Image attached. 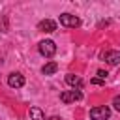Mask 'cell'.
I'll list each match as a JSON object with an SVG mask.
<instances>
[{
    "mask_svg": "<svg viewBox=\"0 0 120 120\" xmlns=\"http://www.w3.org/2000/svg\"><path fill=\"white\" fill-rule=\"evenodd\" d=\"M38 30H39V32H47V34H51V32L56 30V22L51 21V19H43V21H39Z\"/></svg>",
    "mask_w": 120,
    "mask_h": 120,
    "instance_id": "obj_7",
    "label": "cell"
},
{
    "mask_svg": "<svg viewBox=\"0 0 120 120\" xmlns=\"http://www.w3.org/2000/svg\"><path fill=\"white\" fill-rule=\"evenodd\" d=\"M56 69H58V64H56V62H47V64L41 68V73H43V75H52V73H56Z\"/></svg>",
    "mask_w": 120,
    "mask_h": 120,
    "instance_id": "obj_9",
    "label": "cell"
},
{
    "mask_svg": "<svg viewBox=\"0 0 120 120\" xmlns=\"http://www.w3.org/2000/svg\"><path fill=\"white\" fill-rule=\"evenodd\" d=\"M112 105H114V109L120 112V96H116V98L112 99Z\"/></svg>",
    "mask_w": 120,
    "mask_h": 120,
    "instance_id": "obj_12",
    "label": "cell"
},
{
    "mask_svg": "<svg viewBox=\"0 0 120 120\" xmlns=\"http://www.w3.org/2000/svg\"><path fill=\"white\" fill-rule=\"evenodd\" d=\"M0 30H2V32H8V30H9V26H8V17H2V19H0Z\"/></svg>",
    "mask_w": 120,
    "mask_h": 120,
    "instance_id": "obj_11",
    "label": "cell"
},
{
    "mask_svg": "<svg viewBox=\"0 0 120 120\" xmlns=\"http://www.w3.org/2000/svg\"><path fill=\"white\" fill-rule=\"evenodd\" d=\"M90 82H92V84H103L105 81H103V79H99V77H94V79H92Z\"/></svg>",
    "mask_w": 120,
    "mask_h": 120,
    "instance_id": "obj_13",
    "label": "cell"
},
{
    "mask_svg": "<svg viewBox=\"0 0 120 120\" xmlns=\"http://www.w3.org/2000/svg\"><path fill=\"white\" fill-rule=\"evenodd\" d=\"M30 118L32 120H45V114L39 107H30Z\"/></svg>",
    "mask_w": 120,
    "mask_h": 120,
    "instance_id": "obj_10",
    "label": "cell"
},
{
    "mask_svg": "<svg viewBox=\"0 0 120 120\" xmlns=\"http://www.w3.org/2000/svg\"><path fill=\"white\" fill-rule=\"evenodd\" d=\"M38 51H39L41 56L51 58V56H54V52H56V45H54V41H51V39H43V41H39Z\"/></svg>",
    "mask_w": 120,
    "mask_h": 120,
    "instance_id": "obj_1",
    "label": "cell"
},
{
    "mask_svg": "<svg viewBox=\"0 0 120 120\" xmlns=\"http://www.w3.org/2000/svg\"><path fill=\"white\" fill-rule=\"evenodd\" d=\"M90 118L92 120H109L111 111H109V107H94L90 111Z\"/></svg>",
    "mask_w": 120,
    "mask_h": 120,
    "instance_id": "obj_4",
    "label": "cell"
},
{
    "mask_svg": "<svg viewBox=\"0 0 120 120\" xmlns=\"http://www.w3.org/2000/svg\"><path fill=\"white\" fill-rule=\"evenodd\" d=\"M8 84H9L11 88H21V86H24V77H22L21 73H9Z\"/></svg>",
    "mask_w": 120,
    "mask_h": 120,
    "instance_id": "obj_6",
    "label": "cell"
},
{
    "mask_svg": "<svg viewBox=\"0 0 120 120\" xmlns=\"http://www.w3.org/2000/svg\"><path fill=\"white\" fill-rule=\"evenodd\" d=\"M49 120H60V118H58V116H51Z\"/></svg>",
    "mask_w": 120,
    "mask_h": 120,
    "instance_id": "obj_15",
    "label": "cell"
},
{
    "mask_svg": "<svg viewBox=\"0 0 120 120\" xmlns=\"http://www.w3.org/2000/svg\"><path fill=\"white\" fill-rule=\"evenodd\" d=\"M103 58L109 66H118L120 64V51H107L103 54Z\"/></svg>",
    "mask_w": 120,
    "mask_h": 120,
    "instance_id": "obj_8",
    "label": "cell"
},
{
    "mask_svg": "<svg viewBox=\"0 0 120 120\" xmlns=\"http://www.w3.org/2000/svg\"><path fill=\"white\" fill-rule=\"evenodd\" d=\"M98 77L105 81V77H107V71H103V69H98Z\"/></svg>",
    "mask_w": 120,
    "mask_h": 120,
    "instance_id": "obj_14",
    "label": "cell"
},
{
    "mask_svg": "<svg viewBox=\"0 0 120 120\" xmlns=\"http://www.w3.org/2000/svg\"><path fill=\"white\" fill-rule=\"evenodd\" d=\"M82 99V92L81 90H66L60 94V101L62 103H73V101H79Z\"/></svg>",
    "mask_w": 120,
    "mask_h": 120,
    "instance_id": "obj_2",
    "label": "cell"
},
{
    "mask_svg": "<svg viewBox=\"0 0 120 120\" xmlns=\"http://www.w3.org/2000/svg\"><path fill=\"white\" fill-rule=\"evenodd\" d=\"M60 24L62 26H68V28H77L81 24V19L71 15V13H62L60 15Z\"/></svg>",
    "mask_w": 120,
    "mask_h": 120,
    "instance_id": "obj_3",
    "label": "cell"
},
{
    "mask_svg": "<svg viewBox=\"0 0 120 120\" xmlns=\"http://www.w3.org/2000/svg\"><path fill=\"white\" fill-rule=\"evenodd\" d=\"M66 82H68L73 90H82V86H84L82 79H81L79 75H75V73H68V75H66Z\"/></svg>",
    "mask_w": 120,
    "mask_h": 120,
    "instance_id": "obj_5",
    "label": "cell"
}]
</instances>
